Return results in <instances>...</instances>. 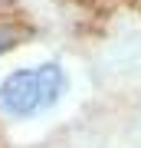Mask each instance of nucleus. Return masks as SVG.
Instances as JSON below:
<instances>
[{"label": "nucleus", "instance_id": "nucleus-1", "mask_svg": "<svg viewBox=\"0 0 141 148\" xmlns=\"http://www.w3.org/2000/svg\"><path fill=\"white\" fill-rule=\"evenodd\" d=\"M66 73L59 63H43L33 69H16L0 82V112L10 119H30L52 109L66 92Z\"/></svg>", "mask_w": 141, "mask_h": 148}, {"label": "nucleus", "instance_id": "nucleus-2", "mask_svg": "<svg viewBox=\"0 0 141 148\" xmlns=\"http://www.w3.org/2000/svg\"><path fill=\"white\" fill-rule=\"evenodd\" d=\"M23 36H26V30L10 27V23H0V56H3V53H10V49H13Z\"/></svg>", "mask_w": 141, "mask_h": 148}, {"label": "nucleus", "instance_id": "nucleus-3", "mask_svg": "<svg viewBox=\"0 0 141 148\" xmlns=\"http://www.w3.org/2000/svg\"><path fill=\"white\" fill-rule=\"evenodd\" d=\"M3 7H13V0H0V10H3Z\"/></svg>", "mask_w": 141, "mask_h": 148}]
</instances>
